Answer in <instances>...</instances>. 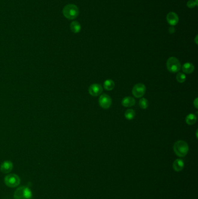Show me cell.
Returning <instances> with one entry per match:
<instances>
[{
  "label": "cell",
  "instance_id": "obj_1",
  "mask_svg": "<svg viewBox=\"0 0 198 199\" xmlns=\"http://www.w3.org/2000/svg\"><path fill=\"white\" fill-rule=\"evenodd\" d=\"M174 151L178 157H183L186 156L189 151V147L187 142L184 140L176 141L173 147Z\"/></svg>",
  "mask_w": 198,
  "mask_h": 199
},
{
  "label": "cell",
  "instance_id": "obj_2",
  "mask_svg": "<svg viewBox=\"0 0 198 199\" xmlns=\"http://www.w3.org/2000/svg\"><path fill=\"white\" fill-rule=\"evenodd\" d=\"M14 199H32L33 194L30 188L27 186H20L14 192Z\"/></svg>",
  "mask_w": 198,
  "mask_h": 199
},
{
  "label": "cell",
  "instance_id": "obj_3",
  "mask_svg": "<svg viewBox=\"0 0 198 199\" xmlns=\"http://www.w3.org/2000/svg\"><path fill=\"white\" fill-rule=\"evenodd\" d=\"M65 17L69 19H74L78 15V7L73 4L66 5L63 10Z\"/></svg>",
  "mask_w": 198,
  "mask_h": 199
},
{
  "label": "cell",
  "instance_id": "obj_4",
  "mask_svg": "<svg viewBox=\"0 0 198 199\" xmlns=\"http://www.w3.org/2000/svg\"><path fill=\"white\" fill-rule=\"evenodd\" d=\"M20 182V178L17 174L11 173L7 175L4 178V183L10 188H15L17 186Z\"/></svg>",
  "mask_w": 198,
  "mask_h": 199
},
{
  "label": "cell",
  "instance_id": "obj_5",
  "mask_svg": "<svg viewBox=\"0 0 198 199\" xmlns=\"http://www.w3.org/2000/svg\"><path fill=\"white\" fill-rule=\"evenodd\" d=\"M167 68L170 72L175 73L181 69V64L177 58L172 57L169 58L167 61Z\"/></svg>",
  "mask_w": 198,
  "mask_h": 199
},
{
  "label": "cell",
  "instance_id": "obj_6",
  "mask_svg": "<svg viewBox=\"0 0 198 199\" xmlns=\"http://www.w3.org/2000/svg\"><path fill=\"white\" fill-rule=\"evenodd\" d=\"M146 92V87L142 83L136 84L133 89L132 93L137 98L142 97L145 95Z\"/></svg>",
  "mask_w": 198,
  "mask_h": 199
},
{
  "label": "cell",
  "instance_id": "obj_7",
  "mask_svg": "<svg viewBox=\"0 0 198 199\" xmlns=\"http://www.w3.org/2000/svg\"><path fill=\"white\" fill-rule=\"evenodd\" d=\"M99 104L104 109L109 108L112 104L111 97L108 95L103 94L101 95L99 98Z\"/></svg>",
  "mask_w": 198,
  "mask_h": 199
},
{
  "label": "cell",
  "instance_id": "obj_8",
  "mask_svg": "<svg viewBox=\"0 0 198 199\" xmlns=\"http://www.w3.org/2000/svg\"><path fill=\"white\" fill-rule=\"evenodd\" d=\"M103 89L99 84H93L89 87V93L93 96L100 95L102 92Z\"/></svg>",
  "mask_w": 198,
  "mask_h": 199
},
{
  "label": "cell",
  "instance_id": "obj_9",
  "mask_svg": "<svg viewBox=\"0 0 198 199\" xmlns=\"http://www.w3.org/2000/svg\"><path fill=\"white\" fill-rule=\"evenodd\" d=\"M166 18H167V20L168 23L170 25H172V26L176 25L178 23V20H179L178 15L175 13L172 12H169L167 14Z\"/></svg>",
  "mask_w": 198,
  "mask_h": 199
},
{
  "label": "cell",
  "instance_id": "obj_10",
  "mask_svg": "<svg viewBox=\"0 0 198 199\" xmlns=\"http://www.w3.org/2000/svg\"><path fill=\"white\" fill-rule=\"evenodd\" d=\"M13 169V164L11 161H4L0 166L1 171L4 173H8Z\"/></svg>",
  "mask_w": 198,
  "mask_h": 199
},
{
  "label": "cell",
  "instance_id": "obj_11",
  "mask_svg": "<svg viewBox=\"0 0 198 199\" xmlns=\"http://www.w3.org/2000/svg\"><path fill=\"white\" fill-rule=\"evenodd\" d=\"M172 167L174 171L176 172H180L182 171L184 167V161L181 159H177L173 163Z\"/></svg>",
  "mask_w": 198,
  "mask_h": 199
},
{
  "label": "cell",
  "instance_id": "obj_12",
  "mask_svg": "<svg viewBox=\"0 0 198 199\" xmlns=\"http://www.w3.org/2000/svg\"><path fill=\"white\" fill-rule=\"evenodd\" d=\"M121 104L125 107H132L136 104V100L133 97H126L123 99Z\"/></svg>",
  "mask_w": 198,
  "mask_h": 199
},
{
  "label": "cell",
  "instance_id": "obj_13",
  "mask_svg": "<svg viewBox=\"0 0 198 199\" xmlns=\"http://www.w3.org/2000/svg\"><path fill=\"white\" fill-rule=\"evenodd\" d=\"M182 71L184 73L190 74L193 72V70L195 69V67L192 64H191L190 62H186L185 64H184L182 65Z\"/></svg>",
  "mask_w": 198,
  "mask_h": 199
},
{
  "label": "cell",
  "instance_id": "obj_14",
  "mask_svg": "<svg viewBox=\"0 0 198 199\" xmlns=\"http://www.w3.org/2000/svg\"><path fill=\"white\" fill-rule=\"evenodd\" d=\"M196 120H197L196 116L195 114L192 113L188 115L185 118V121L187 122V123L190 125H193L194 123H195Z\"/></svg>",
  "mask_w": 198,
  "mask_h": 199
},
{
  "label": "cell",
  "instance_id": "obj_15",
  "mask_svg": "<svg viewBox=\"0 0 198 199\" xmlns=\"http://www.w3.org/2000/svg\"><path fill=\"white\" fill-rule=\"evenodd\" d=\"M115 86L114 82L112 80V79H107L103 83L104 88L106 90H112Z\"/></svg>",
  "mask_w": 198,
  "mask_h": 199
},
{
  "label": "cell",
  "instance_id": "obj_16",
  "mask_svg": "<svg viewBox=\"0 0 198 199\" xmlns=\"http://www.w3.org/2000/svg\"><path fill=\"white\" fill-rule=\"evenodd\" d=\"M70 28L73 33H78L81 30V26L78 22H73L70 25Z\"/></svg>",
  "mask_w": 198,
  "mask_h": 199
},
{
  "label": "cell",
  "instance_id": "obj_17",
  "mask_svg": "<svg viewBox=\"0 0 198 199\" xmlns=\"http://www.w3.org/2000/svg\"><path fill=\"white\" fill-rule=\"evenodd\" d=\"M125 117L128 120H132L136 116V112L132 109L127 110L125 113Z\"/></svg>",
  "mask_w": 198,
  "mask_h": 199
},
{
  "label": "cell",
  "instance_id": "obj_18",
  "mask_svg": "<svg viewBox=\"0 0 198 199\" xmlns=\"http://www.w3.org/2000/svg\"><path fill=\"white\" fill-rule=\"evenodd\" d=\"M148 105H149V103H148V101L147 100L146 98H141L139 100V107L141 108H142V109H146V108H148Z\"/></svg>",
  "mask_w": 198,
  "mask_h": 199
},
{
  "label": "cell",
  "instance_id": "obj_19",
  "mask_svg": "<svg viewBox=\"0 0 198 199\" xmlns=\"http://www.w3.org/2000/svg\"><path fill=\"white\" fill-rule=\"evenodd\" d=\"M177 80L179 82V83H184L185 80H186V75L181 72H179L178 73V74L177 75Z\"/></svg>",
  "mask_w": 198,
  "mask_h": 199
},
{
  "label": "cell",
  "instance_id": "obj_20",
  "mask_svg": "<svg viewBox=\"0 0 198 199\" xmlns=\"http://www.w3.org/2000/svg\"><path fill=\"white\" fill-rule=\"evenodd\" d=\"M196 5H198L196 4L195 1H194L193 0H190L187 2V6H188V7H189L190 8H194Z\"/></svg>",
  "mask_w": 198,
  "mask_h": 199
},
{
  "label": "cell",
  "instance_id": "obj_21",
  "mask_svg": "<svg viewBox=\"0 0 198 199\" xmlns=\"http://www.w3.org/2000/svg\"><path fill=\"white\" fill-rule=\"evenodd\" d=\"M193 105L196 108H198V98H196L195 101H193Z\"/></svg>",
  "mask_w": 198,
  "mask_h": 199
},
{
  "label": "cell",
  "instance_id": "obj_22",
  "mask_svg": "<svg viewBox=\"0 0 198 199\" xmlns=\"http://www.w3.org/2000/svg\"><path fill=\"white\" fill-rule=\"evenodd\" d=\"M174 32H175V29L173 27H171L169 28V32L170 33H173Z\"/></svg>",
  "mask_w": 198,
  "mask_h": 199
}]
</instances>
